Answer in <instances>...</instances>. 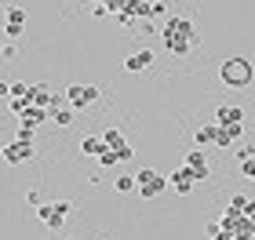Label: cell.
<instances>
[{
    "instance_id": "obj_17",
    "label": "cell",
    "mask_w": 255,
    "mask_h": 240,
    "mask_svg": "<svg viewBox=\"0 0 255 240\" xmlns=\"http://www.w3.org/2000/svg\"><path fill=\"white\" fill-rule=\"evenodd\" d=\"M113 189L117 193H138V178L135 175H117L113 178Z\"/></svg>"
},
{
    "instance_id": "obj_7",
    "label": "cell",
    "mask_w": 255,
    "mask_h": 240,
    "mask_svg": "<svg viewBox=\"0 0 255 240\" xmlns=\"http://www.w3.org/2000/svg\"><path fill=\"white\" fill-rule=\"evenodd\" d=\"M22 29H26V7H22V4L4 7V37H7V40H15Z\"/></svg>"
},
{
    "instance_id": "obj_2",
    "label": "cell",
    "mask_w": 255,
    "mask_h": 240,
    "mask_svg": "<svg viewBox=\"0 0 255 240\" xmlns=\"http://www.w3.org/2000/svg\"><path fill=\"white\" fill-rule=\"evenodd\" d=\"M219 77H223L226 87H252L255 84V66L245 59V55H234V59L219 62Z\"/></svg>"
},
{
    "instance_id": "obj_9",
    "label": "cell",
    "mask_w": 255,
    "mask_h": 240,
    "mask_svg": "<svg viewBox=\"0 0 255 240\" xmlns=\"http://www.w3.org/2000/svg\"><path fill=\"white\" fill-rule=\"evenodd\" d=\"M102 139H106V146H110V150L121 157V164H124V160H131V157H135V150L128 146V139H124V131H121V128H110L106 135H102Z\"/></svg>"
},
{
    "instance_id": "obj_18",
    "label": "cell",
    "mask_w": 255,
    "mask_h": 240,
    "mask_svg": "<svg viewBox=\"0 0 255 240\" xmlns=\"http://www.w3.org/2000/svg\"><path fill=\"white\" fill-rule=\"evenodd\" d=\"M51 120L59 124V128H69V124H73V106H55L51 109Z\"/></svg>"
},
{
    "instance_id": "obj_13",
    "label": "cell",
    "mask_w": 255,
    "mask_h": 240,
    "mask_svg": "<svg viewBox=\"0 0 255 240\" xmlns=\"http://www.w3.org/2000/svg\"><path fill=\"white\" fill-rule=\"evenodd\" d=\"M48 117H51L48 109H40V106H26V109L18 113V124H22V128H33V131H37V128H40V120H48Z\"/></svg>"
},
{
    "instance_id": "obj_3",
    "label": "cell",
    "mask_w": 255,
    "mask_h": 240,
    "mask_svg": "<svg viewBox=\"0 0 255 240\" xmlns=\"http://www.w3.org/2000/svg\"><path fill=\"white\" fill-rule=\"evenodd\" d=\"M135 178H138V197L142 200H157V197L168 193V175H160V171H153V167H142Z\"/></svg>"
},
{
    "instance_id": "obj_8",
    "label": "cell",
    "mask_w": 255,
    "mask_h": 240,
    "mask_svg": "<svg viewBox=\"0 0 255 240\" xmlns=\"http://www.w3.org/2000/svg\"><path fill=\"white\" fill-rule=\"evenodd\" d=\"M182 164H186V167L193 171V175H197V182H208V178H212V167H208V157H204L201 146H197V150H190Z\"/></svg>"
},
{
    "instance_id": "obj_11",
    "label": "cell",
    "mask_w": 255,
    "mask_h": 240,
    "mask_svg": "<svg viewBox=\"0 0 255 240\" xmlns=\"http://www.w3.org/2000/svg\"><path fill=\"white\" fill-rule=\"evenodd\" d=\"M149 66H153V51H149V48L131 51V55L124 59V70H128V73H142V70H149Z\"/></svg>"
},
{
    "instance_id": "obj_25",
    "label": "cell",
    "mask_w": 255,
    "mask_h": 240,
    "mask_svg": "<svg viewBox=\"0 0 255 240\" xmlns=\"http://www.w3.org/2000/svg\"><path fill=\"white\" fill-rule=\"evenodd\" d=\"M223 240H234V237H223Z\"/></svg>"
},
{
    "instance_id": "obj_1",
    "label": "cell",
    "mask_w": 255,
    "mask_h": 240,
    "mask_svg": "<svg viewBox=\"0 0 255 240\" xmlns=\"http://www.w3.org/2000/svg\"><path fill=\"white\" fill-rule=\"evenodd\" d=\"M157 33H160V44H164L171 55H190L197 44H201V33H197V26H193L190 18H182V15H168L164 26H160Z\"/></svg>"
},
{
    "instance_id": "obj_23",
    "label": "cell",
    "mask_w": 255,
    "mask_h": 240,
    "mask_svg": "<svg viewBox=\"0 0 255 240\" xmlns=\"http://www.w3.org/2000/svg\"><path fill=\"white\" fill-rule=\"evenodd\" d=\"M26 200L33 204V208H40V204H44V200H40V193H37V189H29V193H26Z\"/></svg>"
},
{
    "instance_id": "obj_12",
    "label": "cell",
    "mask_w": 255,
    "mask_h": 240,
    "mask_svg": "<svg viewBox=\"0 0 255 240\" xmlns=\"http://www.w3.org/2000/svg\"><path fill=\"white\" fill-rule=\"evenodd\" d=\"M241 135H245V124H219V150H230V146H237Z\"/></svg>"
},
{
    "instance_id": "obj_5",
    "label": "cell",
    "mask_w": 255,
    "mask_h": 240,
    "mask_svg": "<svg viewBox=\"0 0 255 240\" xmlns=\"http://www.w3.org/2000/svg\"><path fill=\"white\" fill-rule=\"evenodd\" d=\"M62 98H66V106H73V109H88L91 102H99V87L95 84H69Z\"/></svg>"
},
{
    "instance_id": "obj_14",
    "label": "cell",
    "mask_w": 255,
    "mask_h": 240,
    "mask_svg": "<svg viewBox=\"0 0 255 240\" xmlns=\"http://www.w3.org/2000/svg\"><path fill=\"white\" fill-rule=\"evenodd\" d=\"M106 150H110V146H106L102 135H84V139H80V153H84V157H95V160H99Z\"/></svg>"
},
{
    "instance_id": "obj_6",
    "label": "cell",
    "mask_w": 255,
    "mask_h": 240,
    "mask_svg": "<svg viewBox=\"0 0 255 240\" xmlns=\"http://www.w3.org/2000/svg\"><path fill=\"white\" fill-rule=\"evenodd\" d=\"M29 157H33V142L18 139V135L4 142V164H26Z\"/></svg>"
},
{
    "instance_id": "obj_16",
    "label": "cell",
    "mask_w": 255,
    "mask_h": 240,
    "mask_svg": "<svg viewBox=\"0 0 255 240\" xmlns=\"http://www.w3.org/2000/svg\"><path fill=\"white\" fill-rule=\"evenodd\" d=\"M245 120V109L241 106H219L215 109V124H241Z\"/></svg>"
},
{
    "instance_id": "obj_21",
    "label": "cell",
    "mask_w": 255,
    "mask_h": 240,
    "mask_svg": "<svg viewBox=\"0 0 255 240\" xmlns=\"http://www.w3.org/2000/svg\"><path fill=\"white\" fill-rule=\"evenodd\" d=\"M241 175H245L248 182H255V157L252 160H241Z\"/></svg>"
},
{
    "instance_id": "obj_15",
    "label": "cell",
    "mask_w": 255,
    "mask_h": 240,
    "mask_svg": "<svg viewBox=\"0 0 255 240\" xmlns=\"http://www.w3.org/2000/svg\"><path fill=\"white\" fill-rule=\"evenodd\" d=\"M193 142L201 146V150H204V146H219V124L215 120L212 124H201V128L193 131Z\"/></svg>"
},
{
    "instance_id": "obj_20",
    "label": "cell",
    "mask_w": 255,
    "mask_h": 240,
    "mask_svg": "<svg viewBox=\"0 0 255 240\" xmlns=\"http://www.w3.org/2000/svg\"><path fill=\"white\" fill-rule=\"evenodd\" d=\"M99 164H102V167H117V164H121V157L113 153V150H106V153L99 157Z\"/></svg>"
},
{
    "instance_id": "obj_4",
    "label": "cell",
    "mask_w": 255,
    "mask_h": 240,
    "mask_svg": "<svg viewBox=\"0 0 255 240\" xmlns=\"http://www.w3.org/2000/svg\"><path fill=\"white\" fill-rule=\"evenodd\" d=\"M69 208H73L69 200H51V204H40V208H37V215H40V222L48 226V230H62V226H66V215H69Z\"/></svg>"
},
{
    "instance_id": "obj_10",
    "label": "cell",
    "mask_w": 255,
    "mask_h": 240,
    "mask_svg": "<svg viewBox=\"0 0 255 240\" xmlns=\"http://www.w3.org/2000/svg\"><path fill=\"white\" fill-rule=\"evenodd\" d=\"M168 186L175 189V193H182V197H186V193L197 186V175H193V171H190L186 164H182V167H175V171L168 175Z\"/></svg>"
},
{
    "instance_id": "obj_24",
    "label": "cell",
    "mask_w": 255,
    "mask_h": 240,
    "mask_svg": "<svg viewBox=\"0 0 255 240\" xmlns=\"http://www.w3.org/2000/svg\"><path fill=\"white\" fill-rule=\"evenodd\" d=\"M248 219H252V222H255V200H252V208H248Z\"/></svg>"
},
{
    "instance_id": "obj_19",
    "label": "cell",
    "mask_w": 255,
    "mask_h": 240,
    "mask_svg": "<svg viewBox=\"0 0 255 240\" xmlns=\"http://www.w3.org/2000/svg\"><path fill=\"white\" fill-rule=\"evenodd\" d=\"M234 153H237V160H252V157H255V146H252V142H241Z\"/></svg>"
},
{
    "instance_id": "obj_22",
    "label": "cell",
    "mask_w": 255,
    "mask_h": 240,
    "mask_svg": "<svg viewBox=\"0 0 255 240\" xmlns=\"http://www.w3.org/2000/svg\"><path fill=\"white\" fill-rule=\"evenodd\" d=\"M149 18H168V4H164V0H153V11H149Z\"/></svg>"
}]
</instances>
